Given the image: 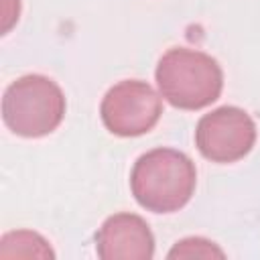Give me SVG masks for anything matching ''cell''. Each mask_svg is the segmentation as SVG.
<instances>
[{"instance_id":"3","label":"cell","mask_w":260,"mask_h":260,"mask_svg":"<svg viewBox=\"0 0 260 260\" xmlns=\"http://www.w3.org/2000/svg\"><path fill=\"white\" fill-rule=\"evenodd\" d=\"M67 110L63 89L49 77L30 73L12 81L2 98V120L16 136L41 138L57 130Z\"/></svg>"},{"instance_id":"8","label":"cell","mask_w":260,"mask_h":260,"mask_svg":"<svg viewBox=\"0 0 260 260\" xmlns=\"http://www.w3.org/2000/svg\"><path fill=\"white\" fill-rule=\"evenodd\" d=\"M169 260L181 258H225V252L211 240L205 238H185L179 240L167 254Z\"/></svg>"},{"instance_id":"4","label":"cell","mask_w":260,"mask_h":260,"mask_svg":"<svg viewBox=\"0 0 260 260\" xmlns=\"http://www.w3.org/2000/svg\"><path fill=\"white\" fill-rule=\"evenodd\" d=\"M162 114V95L146 81L124 79L110 87L102 100L104 126L122 138L150 132Z\"/></svg>"},{"instance_id":"6","label":"cell","mask_w":260,"mask_h":260,"mask_svg":"<svg viewBox=\"0 0 260 260\" xmlns=\"http://www.w3.org/2000/svg\"><path fill=\"white\" fill-rule=\"evenodd\" d=\"M95 252L102 260H150L154 236L140 215L114 213L95 234Z\"/></svg>"},{"instance_id":"5","label":"cell","mask_w":260,"mask_h":260,"mask_svg":"<svg viewBox=\"0 0 260 260\" xmlns=\"http://www.w3.org/2000/svg\"><path fill=\"white\" fill-rule=\"evenodd\" d=\"M256 142L252 116L238 106H221L201 116L195 128V144L201 156L211 162H236L244 158Z\"/></svg>"},{"instance_id":"1","label":"cell","mask_w":260,"mask_h":260,"mask_svg":"<svg viewBox=\"0 0 260 260\" xmlns=\"http://www.w3.org/2000/svg\"><path fill=\"white\" fill-rule=\"evenodd\" d=\"M197 185L195 162L175 148H152L136 158L130 189L140 207L152 213H175L185 207Z\"/></svg>"},{"instance_id":"7","label":"cell","mask_w":260,"mask_h":260,"mask_svg":"<svg viewBox=\"0 0 260 260\" xmlns=\"http://www.w3.org/2000/svg\"><path fill=\"white\" fill-rule=\"evenodd\" d=\"M0 258H55L49 242L30 230L6 232L0 238Z\"/></svg>"},{"instance_id":"2","label":"cell","mask_w":260,"mask_h":260,"mask_svg":"<svg viewBox=\"0 0 260 260\" xmlns=\"http://www.w3.org/2000/svg\"><path fill=\"white\" fill-rule=\"evenodd\" d=\"M160 95L179 110H203L211 106L223 89V71L219 63L195 49L173 47L154 71Z\"/></svg>"}]
</instances>
